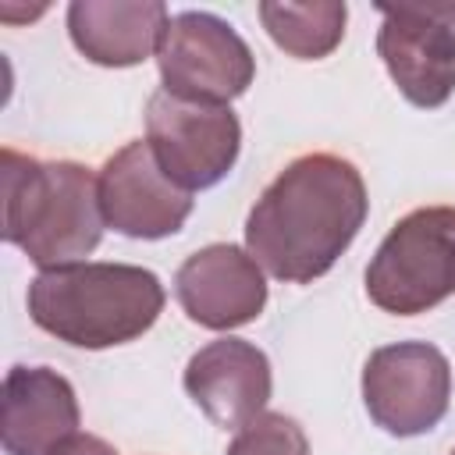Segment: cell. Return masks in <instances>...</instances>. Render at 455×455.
Here are the masks:
<instances>
[{
    "label": "cell",
    "mask_w": 455,
    "mask_h": 455,
    "mask_svg": "<svg viewBox=\"0 0 455 455\" xmlns=\"http://www.w3.org/2000/svg\"><path fill=\"white\" fill-rule=\"evenodd\" d=\"M4 167V242L18 245L39 270L85 263L103 238L100 188L85 164L36 160L14 149Z\"/></svg>",
    "instance_id": "2"
},
{
    "label": "cell",
    "mask_w": 455,
    "mask_h": 455,
    "mask_svg": "<svg viewBox=\"0 0 455 455\" xmlns=\"http://www.w3.org/2000/svg\"><path fill=\"white\" fill-rule=\"evenodd\" d=\"M377 53L398 92L423 110L455 92V4H377Z\"/></svg>",
    "instance_id": "8"
},
{
    "label": "cell",
    "mask_w": 455,
    "mask_h": 455,
    "mask_svg": "<svg viewBox=\"0 0 455 455\" xmlns=\"http://www.w3.org/2000/svg\"><path fill=\"white\" fill-rule=\"evenodd\" d=\"M363 402L380 430L395 437L427 434L448 412L451 366L430 341L373 348L363 366Z\"/></svg>",
    "instance_id": "7"
},
{
    "label": "cell",
    "mask_w": 455,
    "mask_h": 455,
    "mask_svg": "<svg viewBox=\"0 0 455 455\" xmlns=\"http://www.w3.org/2000/svg\"><path fill=\"white\" fill-rule=\"evenodd\" d=\"M107 228L128 238H167L192 213V192L178 188L156 164L146 139L121 146L96 174Z\"/></svg>",
    "instance_id": "9"
},
{
    "label": "cell",
    "mask_w": 455,
    "mask_h": 455,
    "mask_svg": "<svg viewBox=\"0 0 455 455\" xmlns=\"http://www.w3.org/2000/svg\"><path fill=\"white\" fill-rule=\"evenodd\" d=\"M78 434L75 387L50 366H11L0 387V441L7 455H50Z\"/></svg>",
    "instance_id": "12"
},
{
    "label": "cell",
    "mask_w": 455,
    "mask_h": 455,
    "mask_svg": "<svg viewBox=\"0 0 455 455\" xmlns=\"http://www.w3.org/2000/svg\"><path fill=\"white\" fill-rule=\"evenodd\" d=\"M185 391L224 430H242L270 402V363L267 355L242 338H217L203 345L185 366Z\"/></svg>",
    "instance_id": "11"
},
{
    "label": "cell",
    "mask_w": 455,
    "mask_h": 455,
    "mask_svg": "<svg viewBox=\"0 0 455 455\" xmlns=\"http://www.w3.org/2000/svg\"><path fill=\"white\" fill-rule=\"evenodd\" d=\"M164 309V284L132 263H71L39 270L28 284V316L75 348H114L146 334Z\"/></svg>",
    "instance_id": "3"
},
{
    "label": "cell",
    "mask_w": 455,
    "mask_h": 455,
    "mask_svg": "<svg viewBox=\"0 0 455 455\" xmlns=\"http://www.w3.org/2000/svg\"><path fill=\"white\" fill-rule=\"evenodd\" d=\"M228 455H309V441L291 416L259 412L252 423H245L235 434Z\"/></svg>",
    "instance_id": "15"
},
{
    "label": "cell",
    "mask_w": 455,
    "mask_h": 455,
    "mask_svg": "<svg viewBox=\"0 0 455 455\" xmlns=\"http://www.w3.org/2000/svg\"><path fill=\"white\" fill-rule=\"evenodd\" d=\"M146 142L160 171L178 188L196 192L228 178L242 149V124L231 107L199 103L160 89L146 107Z\"/></svg>",
    "instance_id": "5"
},
{
    "label": "cell",
    "mask_w": 455,
    "mask_h": 455,
    "mask_svg": "<svg viewBox=\"0 0 455 455\" xmlns=\"http://www.w3.org/2000/svg\"><path fill=\"white\" fill-rule=\"evenodd\" d=\"M50 455H117V451L103 437H96V434H75L60 448H53Z\"/></svg>",
    "instance_id": "16"
},
{
    "label": "cell",
    "mask_w": 455,
    "mask_h": 455,
    "mask_svg": "<svg viewBox=\"0 0 455 455\" xmlns=\"http://www.w3.org/2000/svg\"><path fill=\"white\" fill-rule=\"evenodd\" d=\"M156 68L167 92L220 107L242 96L256 78L249 43L210 11H181L171 18L156 46Z\"/></svg>",
    "instance_id": "6"
},
{
    "label": "cell",
    "mask_w": 455,
    "mask_h": 455,
    "mask_svg": "<svg viewBox=\"0 0 455 455\" xmlns=\"http://www.w3.org/2000/svg\"><path fill=\"white\" fill-rule=\"evenodd\" d=\"M171 14L160 0H75L68 32L78 53L100 68H132L156 53Z\"/></svg>",
    "instance_id": "13"
},
{
    "label": "cell",
    "mask_w": 455,
    "mask_h": 455,
    "mask_svg": "<svg viewBox=\"0 0 455 455\" xmlns=\"http://www.w3.org/2000/svg\"><path fill=\"white\" fill-rule=\"evenodd\" d=\"M366 295L395 316L427 313L455 295V206L405 213L366 267Z\"/></svg>",
    "instance_id": "4"
},
{
    "label": "cell",
    "mask_w": 455,
    "mask_h": 455,
    "mask_svg": "<svg viewBox=\"0 0 455 455\" xmlns=\"http://www.w3.org/2000/svg\"><path fill=\"white\" fill-rule=\"evenodd\" d=\"M174 295L192 323L206 331H235L263 313L267 277L245 249L217 242L192 252L178 267Z\"/></svg>",
    "instance_id": "10"
},
{
    "label": "cell",
    "mask_w": 455,
    "mask_h": 455,
    "mask_svg": "<svg viewBox=\"0 0 455 455\" xmlns=\"http://www.w3.org/2000/svg\"><path fill=\"white\" fill-rule=\"evenodd\" d=\"M370 199L355 164L334 153L295 156L256 199L245 220L249 256L288 284L323 277L352 245Z\"/></svg>",
    "instance_id": "1"
},
{
    "label": "cell",
    "mask_w": 455,
    "mask_h": 455,
    "mask_svg": "<svg viewBox=\"0 0 455 455\" xmlns=\"http://www.w3.org/2000/svg\"><path fill=\"white\" fill-rule=\"evenodd\" d=\"M451 455H455V448H451Z\"/></svg>",
    "instance_id": "17"
},
{
    "label": "cell",
    "mask_w": 455,
    "mask_h": 455,
    "mask_svg": "<svg viewBox=\"0 0 455 455\" xmlns=\"http://www.w3.org/2000/svg\"><path fill=\"white\" fill-rule=\"evenodd\" d=\"M345 18H348V7L341 0H313V4L263 0L259 4V21L267 36L299 60L327 57L345 36Z\"/></svg>",
    "instance_id": "14"
}]
</instances>
